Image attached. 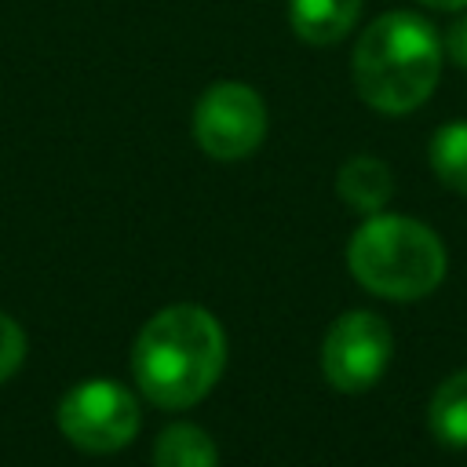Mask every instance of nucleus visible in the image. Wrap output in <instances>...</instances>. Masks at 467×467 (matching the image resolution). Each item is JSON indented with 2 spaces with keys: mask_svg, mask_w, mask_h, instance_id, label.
<instances>
[{
  "mask_svg": "<svg viewBox=\"0 0 467 467\" xmlns=\"http://www.w3.org/2000/svg\"><path fill=\"white\" fill-rule=\"evenodd\" d=\"M226 365V336L215 314L193 303H175L153 314L131 347L139 390L161 409L197 405Z\"/></svg>",
  "mask_w": 467,
  "mask_h": 467,
  "instance_id": "obj_1",
  "label": "nucleus"
},
{
  "mask_svg": "<svg viewBox=\"0 0 467 467\" xmlns=\"http://www.w3.org/2000/svg\"><path fill=\"white\" fill-rule=\"evenodd\" d=\"M441 58V36L423 15L383 11L361 29L350 73L365 106L387 117H401L434 95Z\"/></svg>",
  "mask_w": 467,
  "mask_h": 467,
  "instance_id": "obj_2",
  "label": "nucleus"
},
{
  "mask_svg": "<svg viewBox=\"0 0 467 467\" xmlns=\"http://www.w3.org/2000/svg\"><path fill=\"white\" fill-rule=\"evenodd\" d=\"M347 266L354 281L372 296L412 303L441 285L445 244L420 219L376 212L354 230L347 244Z\"/></svg>",
  "mask_w": 467,
  "mask_h": 467,
  "instance_id": "obj_3",
  "label": "nucleus"
},
{
  "mask_svg": "<svg viewBox=\"0 0 467 467\" xmlns=\"http://www.w3.org/2000/svg\"><path fill=\"white\" fill-rule=\"evenodd\" d=\"M58 431L84 452H117L139 434V398L113 379H84L58 401Z\"/></svg>",
  "mask_w": 467,
  "mask_h": 467,
  "instance_id": "obj_4",
  "label": "nucleus"
},
{
  "mask_svg": "<svg viewBox=\"0 0 467 467\" xmlns=\"http://www.w3.org/2000/svg\"><path fill=\"white\" fill-rule=\"evenodd\" d=\"M193 139L215 161H241L266 139V102L241 80L212 84L193 106Z\"/></svg>",
  "mask_w": 467,
  "mask_h": 467,
  "instance_id": "obj_5",
  "label": "nucleus"
},
{
  "mask_svg": "<svg viewBox=\"0 0 467 467\" xmlns=\"http://www.w3.org/2000/svg\"><path fill=\"white\" fill-rule=\"evenodd\" d=\"M394 354L390 325L372 310H347L332 321L321 343V372L343 394H361L379 383Z\"/></svg>",
  "mask_w": 467,
  "mask_h": 467,
  "instance_id": "obj_6",
  "label": "nucleus"
},
{
  "mask_svg": "<svg viewBox=\"0 0 467 467\" xmlns=\"http://www.w3.org/2000/svg\"><path fill=\"white\" fill-rule=\"evenodd\" d=\"M358 15L361 0H288L292 33L314 47L339 44L358 26Z\"/></svg>",
  "mask_w": 467,
  "mask_h": 467,
  "instance_id": "obj_7",
  "label": "nucleus"
},
{
  "mask_svg": "<svg viewBox=\"0 0 467 467\" xmlns=\"http://www.w3.org/2000/svg\"><path fill=\"white\" fill-rule=\"evenodd\" d=\"M336 193L347 208L361 212V215H376L383 212V204L394 197V175L379 157H350L339 175H336Z\"/></svg>",
  "mask_w": 467,
  "mask_h": 467,
  "instance_id": "obj_8",
  "label": "nucleus"
},
{
  "mask_svg": "<svg viewBox=\"0 0 467 467\" xmlns=\"http://www.w3.org/2000/svg\"><path fill=\"white\" fill-rule=\"evenodd\" d=\"M431 434L449 449H467V368L438 383L427 409Z\"/></svg>",
  "mask_w": 467,
  "mask_h": 467,
  "instance_id": "obj_9",
  "label": "nucleus"
},
{
  "mask_svg": "<svg viewBox=\"0 0 467 467\" xmlns=\"http://www.w3.org/2000/svg\"><path fill=\"white\" fill-rule=\"evenodd\" d=\"M153 467H219V449L197 423H171L153 445Z\"/></svg>",
  "mask_w": 467,
  "mask_h": 467,
  "instance_id": "obj_10",
  "label": "nucleus"
},
{
  "mask_svg": "<svg viewBox=\"0 0 467 467\" xmlns=\"http://www.w3.org/2000/svg\"><path fill=\"white\" fill-rule=\"evenodd\" d=\"M431 171L452 193L467 197V120H449L431 135Z\"/></svg>",
  "mask_w": 467,
  "mask_h": 467,
  "instance_id": "obj_11",
  "label": "nucleus"
},
{
  "mask_svg": "<svg viewBox=\"0 0 467 467\" xmlns=\"http://www.w3.org/2000/svg\"><path fill=\"white\" fill-rule=\"evenodd\" d=\"M26 361V332L11 314H0V383L11 379Z\"/></svg>",
  "mask_w": 467,
  "mask_h": 467,
  "instance_id": "obj_12",
  "label": "nucleus"
},
{
  "mask_svg": "<svg viewBox=\"0 0 467 467\" xmlns=\"http://www.w3.org/2000/svg\"><path fill=\"white\" fill-rule=\"evenodd\" d=\"M441 51H445L460 69H467V7L449 22V29H445V36H441Z\"/></svg>",
  "mask_w": 467,
  "mask_h": 467,
  "instance_id": "obj_13",
  "label": "nucleus"
},
{
  "mask_svg": "<svg viewBox=\"0 0 467 467\" xmlns=\"http://www.w3.org/2000/svg\"><path fill=\"white\" fill-rule=\"evenodd\" d=\"M420 4H423V7H431V11H449V15L467 7V0H420Z\"/></svg>",
  "mask_w": 467,
  "mask_h": 467,
  "instance_id": "obj_14",
  "label": "nucleus"
}]
</instances>
